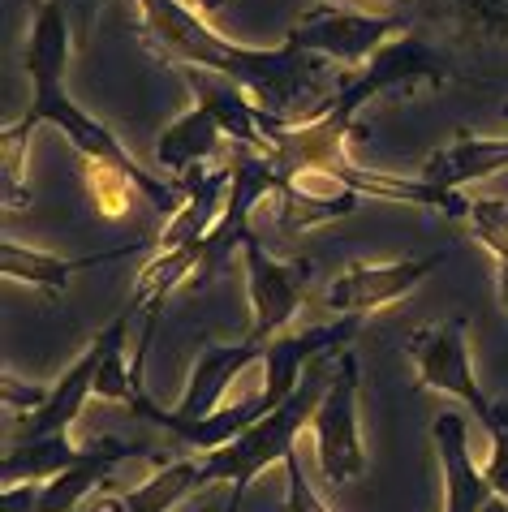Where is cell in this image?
Instances as JSON below:
<instances>
[{"instance_id":"1","label":"cell","mask_w":508,"mask_h":512,"mask_svg":"<svg viewBox=\"0 0 508 512\" xmlns=\"http://www.w3.org/2000/svg\"><path fill=\"white\" fill-rule=\"evenodd\" d=\"M69 48H74V26H69L65 9L56 0H39L31 35L22 48V69L31 78V104H26L22 121H9L0 134V194H5V211H26L31 207V186H26V151H31V134L39 125H56L74 147L87 155V164H108L121 168L125 177L138 186L155 211L177 216L186 203V190L177 181H168L155 168H143L130 151L121 147V138L108 130L104 121H95L87 108H78L65 91V65Z\"/></svg>"},{"instance_id":"2","label":"cell","mask_w":508,"mask_h":512,"mask_svg":"<svg viewBox=\"0 0 508 512\" xmlns=\"http://www.w3.org/2000/svg\"><path fill=\"white\" fill-rule=\"evenodd\" d=\"M143 13V39L173 69H211L233 78L254 95V104L280 121H310L328 99L345 87L332 61L293 44L280 48H246L224 39L216 26L186 0H138Z\"/></svg>"},{"instance_id":"3","label":"cell","mask_w":508,"mask_h":512,"mask_svg":"<svg viewBox=\"0 0 508 512\" xmlns=\"http://www.w3.org/2000/svg\"><path fill=\"white\" fill-rule=\"evenodd\" d=\"M332 371H336V358H315L306 366L298 392H293L285 405L272 409L267 418H259L250 431L237 435L233 444L203 452V487H211V482H229L233 487L224 512H242L250 482L259 478L267 465H285L289 452H298V435L310 426V418H315L323 392H328V383H332Z\"/></svg>"},{"instance_id":"4","label":"cell","mask_w":508,"mask_h":512,"mask_svg":"<svg viewBox=\"0 0 508 512\" xmlns=\"http://www.w3.org/2000/svg\"><path fill=\"white\" fill-rule=\"evenodd\" d=\"M310 439H315L319 474L328 487H349L366 469V448L358 431V353L345 349L336 358L332 383L310 418Z\"/></svg>"},{"instance_id":"5","label":"cell","mask_w":508,"mask_h":512,"mask_svg":"<svg viewBox=\"0 0 508 512\" xmlns=\"http://www.w3.org/2000/svg\"><path fill=\"white\" fill-rule=\"evenodd\" d=\"M409 26L397 13H362V9H341V5H315L306 9L298 22L289 26L285 44L315 52L323 61H336L345 69H362L371 56L405 35Z\"/></svg>"},{"instance_id":"6","label":"cell","mask_w":508,"mask_h":512,"mask_svg":"<svg viewBox=\"0 0 508 512\" xmlns=\"http://www.w3.org/2000/svg\"><path fill=\"white\" fill-rule=\"evenodd\" d=\"M453 78V65H448V56L440 48L422 44L418 35H397L392 44L379 48L371 61H366L354 78L345 82L341 91H336L323 108H336L345 112V117L358 121V112L379 99L384 91H414V87H444V82ZM319 108V112H323Z\"/></svg>"},{"instance_id":"7","label":"cell","mask_w":508,"mask_h":512,"mask_svg":"<svg viewBox=\"0 0 508 512\" xmlns=\"http://www.w3.org/2000/svg\"><path fill=\"white\" fill-rule=\"evenodd\" d=\"M242 263H246V293H250L246 340L250 345H267V340L285 336V327L298 319L306 284H310V263L276 259L254 233L242 246Z\"/></svg>"},{"instance_id":"8","label":"cell","mask_w":508,"mask_h":512,"mask_svg":"<svg viewBox=\"0 0 508 512\" xmlns=\"http://www.w3.org/2000/svg\"><path fill=\"white\" fill-rule=\"evenodd\" d=\"M405 353L418 366V388L444 392L453 401L470 405V414L478 418V426L491 414V396L478 388V379L470 371V353H465V319H444V323H427L414 327L405 336Z\"/></svg>"},{"instance_id":"9","label":"cell","mask_w":508,"mask_h":512,"mask_svg":"<svg viewBox=\"0 0 508 512\" xmlns=\"http://www.w3.org/2000/svg\"><path fill=\"white\" fill-rule=\"evenodd\" d=\"M130 457H134V448L121 444V439H95V444H87V457L78 465H69L65 474H56L48 482L5 487L0 512H82V504H87L95 491L108 487L112 469Z\"/></svg>"},{"instance_id":"10","label":"cell","mask_w":508,"mask_h":512,"mask_svg":"<svg viewBox=\"0 0 508 512\" xmlns=\"http://www.w3.org/2000/svg\"><path fill=\"white\" fill-rule=\"evenodd\" d=\"M444 263V250L435 254H422V259H392V263H349L341 276L328 284L323 302L336 319L354 315V319H366L375 310H384L392 302H401L427 280L435 267Z\"/></svg>"},{"instance_id":"11","label":"cell","mask_w":508,"mask_h":512,"mask_svg":"<svg viewBox=\"0 0 508 512\" xmlns=\"http://www.w3.org/2000/svg\"><path fill=\"white\" fill-rule=\"evenodd\" d=\"M112 345V327H104L100 336L91 340V349L69 366V371L52 383V396L44 401V409L35 414H22L18 426L9 431V444L13 439H48V435H69V426L82 418V409L95 396V375H100V362Z\"/></svg>"},{"instance_id":"12","label":"cell","mask_w":508,"mask_h":512,"mask_svg":"<svg viewBox=\"0 0 508 512\" xmlns=\"http://www.w3.org/2000/svg\"><path fill=\"white\" fill-rule=\"evenodd\" d=\"M263 358H267V345H250V340H237V345H207L199 353V362H194L181 401L168 409V414L181 418V422L211 418L216 409H224V396H229L233 383Z\"/></svg>"},{"instance_id":"13","label":"cell","mask_w":508,"mask_h":512,"mask_svg":"<svg viewBox=\"0 0 508 512\" xmlns=\"http://www.w3.org/2000/svg\"><path fill=\"white\" fill-rule=\"evenodd\" d=\"M177 74L186 78L194 104L216 117L224 138H233L242 151L267 155V117H272V112H263L254 104V95L246 87H237V82L224 74H211V69H177Z\"/></svg>"},{"instance_id":"14","label":"cell","mask_w":508,"mask_h":512,"mask_svg":"<svg viewBox=\"0 0 508 512\" xmlns=\"http://www.w3.org/2000/svg\"><path fill=\"white\" fill-rule=\"evenodd\" d=\"M431 435L444 465V512H483L491 500V482L483 465L470 457V426H465V418L440 414Z\"/></svg>"},{"instance_id":"15","label":"cell","mask_w":508,"mask_h":512,"mask_svg":"<svg viewBox=\"0 0 508 512\" xmlns=\"http://www.w3.org/2000/svg\"><path fill=\"white\" fill-rule=\"evenodd\" d=\"M186 190V203H181L177 216H168L155 250H173V246H190V241H203L216 220L224 216V203H229V186H233V164L220 168H190L186 177L177 181Z\"/></svg>"},{"instance_id":"16","label":"cell","mask_w":508,"mask_h":512,"mask_svg":"<svg viewBox=\"0 0 508 512\" xmlns=\"http://www.w3.org/2000/svg\"><path fill=\"white\" fill-rule=\"evenodd\" d=\"M143 246L147 241H130V246H112L104 254H87V259H56L48 250L5 241V246H0V272H5V280H13V284H35V289H44V293H65L69 280L78 272H91V267H100V263H117Z\"/></svg>"},{"instance_id":"17","label":"cell","mask_w":508,"mask_h":512,"mask_svg":"<svg viewBox=\"0 0 508 512\" xmlns=\"http://www.w3.org/2000/svg\"><path fill=\"white\" fill-rule=\"evenodd\" d=\"M508 168V138H474V134H461L453 138L448 147L431 151L427 164H422V181L440 190H465L474 181H487Z\"/></svg>"},{"instance_id":"18","label":"cell","mask_w":508,"mask_h":512,"mask_svg":"<svg viewBox=\"0 0 508 512\" xmlns=\"http://www.w3.org/2000/svg\"><path fill=\"white\" fill-rule=\"evenodd\" d=\"M220 142H224V130L216 125V117L194 104L155 142V173H164L168 181H181L190 168H203L220 151Z\"/></svg>"},{"instance_id":"19","label":"cell","mask_w":508,"mask_h":512,"mask_svg":"<svg viewBox=\"0 0 508 512\" xmlns=\"http://www.w3.org/2000/svg\"><path fill=\"white\" fill-rule=\"evenodd\" d=\"M82 457H87V448H78L69 435L13 439V444H5V457H0V478H5V487L48 482L56 474H65L69 465H78Z\"/></svg>"},{"instance_id":"20","label":"cell","mask_w":508,"mask_h":512,"mask_svg":"<svg viewBox=\"0 0 508 512\" xmlns=\"http://www.w3.org/2000/svg\"><path fill=\"white\" fill-rule=\"evenodd\" d=\"M194 491H203V457L173 461V465L155 469L138 487H125V504H130V512H173Z\"/></svg>"},{"instance_id":"21","label":"cell","mask_w":508,"mask_h":512,"mask_svg":"<svg viewBox=\"0 0 508 512\" xmlns=\"http://www.w3.org/2000/svg\"><path fill=\"white\" fill-rule=\"evenodd\" d=\"M487 431V444H491V457L483 465V474L491 482V495L508 500V401H491V414L483 422Z\"/></svg>"},{"instance_id":"22","label":"cell","mask_w":508,"mask_h":512,"mask_svg":"<svg viewBox=\"0 0 508 512\" xmlns=\"http://www.w3.org/2000/svg\"><path fill=\"white\" fill-rule=\"evenodd\" d=\"M87 186H91V198L100 203L104 216H125V211H130V198L138 190L121 168H108V164H87Z\"/></svg>"},{"instance_id":"23","label":"cell","mask_w":508,"mask_h":512,"mask_svg":"<svg viewBox=\"0 0 508 512\" xmlns=\"http://www.w3.org/2000/svg\"><path fill=\"white\" fill-rule=\"evenodd\" d=\"M285 482H289V495H285V512H328V504L319 500V491L310 487L306 469L298 461V452L285 457Z\"/></svg>"},{"instance_id":"24","label":"cell","mask_w":508,"mask_h":512,"mask_svg":"<svg viewBox=\"0 0 508 512\" xmlns=\"http://www.w3.org/2000/svg\"><path fill=\"white\" fill-rule=\"evenodd\" d=\"M0 392H5V409H13V414H35L52 396V383H18L13 375H5L0 379Z\"/></svg>"},{"instance_id":"25","label":"cell","mask_w":508,"mask_h":512,"mask_svg":"<svg viewBox=\"0 0 508 512\" xmlns=\"http://www.w3.org/2000/svg\"><path fill=\"white\" fill-rule=\"evenodd\" d=\"M56 5L65 9L69 26H74V44H78V39H87V35H91V26H95V18H100L104 0H56Z\"/></svg>"},{"instance_id":"26","label":"cell","mask_w":508,"mask_h":512,"mask_svg":"<svg viewBox=\"0 0 508 512\" xmlns=\"http://www.w3.org/2000/svg\"><path fill=\"white\" fill-rule=\"evenodd\" d=\"M82 512H130V504H125V491L104 487V491H95L91 500L82 504Z\"/></svg>"},{"instance_id":"27","label":"cell","mask_w":508,"mask_h":512,"mask_svg":"<svg viewBox=\"0 0 508 512\" xmlns=\"http://www.w3.org/2000/svg\"><path fill=\"white\" fill-rule=\"evenodd\" d=\"M483 512H508V500H500V495H491Z\"/></svg>"}]
</instances>
